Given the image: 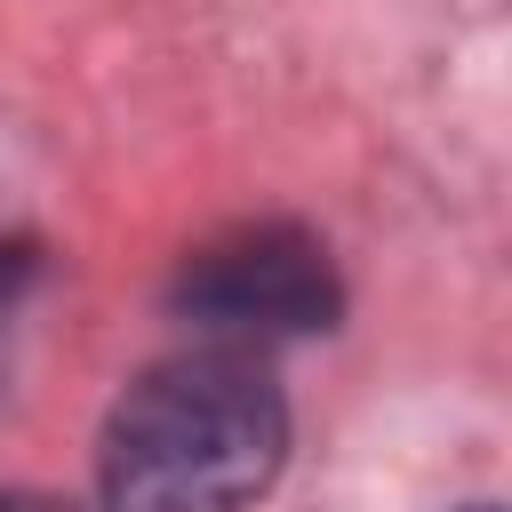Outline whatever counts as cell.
<instances>
[{
    "label": "cell",
    "instance_id": "obj_1",
    "mask_svg": "<svg viewBox=\"0 0 512 512\" xmlns=\"http://www.w3.org/2000/svg\"><path fill=\"white\" fill-rule=\"evenodd\" d=\"M288 456L280 384L256 352L200 344L128 384L104 424L112 512H248Z\"/></svg>",
    "mask_w": 512,
    "mask_h": 512
},
{
    "label": "cell",
    "instance_id": "obj_2",
    "mask_svg": "<svg viewBox=\"0 0 512 512\" xmlns=\"http://www.w3.org/2000/svg\"><path fill=\"white\" fill-rule=\"evenodd\" d=\"M176 304L208 328V344H272V336H312L336 320V272L328 248L296 224H232L208 248L184 256Z\"/></svg>",
    "mask_w": 512,
    "mask_h": 512
},
{
    "label": "cell",
    "instance_id": "obj_3",
    "mask_svg": "<svg viewBox=\"0 0 512 512\" xmlns=\"http://www.w3.org/2000/svg\"><path fill=\"white\" fill-rule=\"evenodd\" d=\"M32 280V256L0 240V360H8V312H16V288Z\"/></svg>",
    "mask_w": 512,
    "mask_h": 512
},
{
    "label": "cell",
    "instance_id": "obj_4",
    "mask_svg": "<svg viewBox=\"0 0 512 512\" xmlns=\"http://www.w3.org/2000/svg\"><path fill=\"white\" fill-rule=\"evenodd\" d=\"M0 512H72V504H56V496H0Z\"/></svg>",
    "mask_w": 512,
    "mask_h": 512
},
{
    "label": "cell",
    "instance_id": "obj_5",
    "mask_svg": "<svg viewBox=\"0 0 512 512\" xmlns=\"http://www.w3.org/2000/svg\"><path fill=\"white\" fill-rule=\"evenodd\" d=\"M472 512H488V504H472Z\"/></svg>",
    "mask_w": 512,
    "mask_h": 512
}]
</instances>
